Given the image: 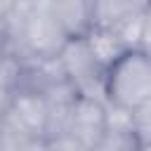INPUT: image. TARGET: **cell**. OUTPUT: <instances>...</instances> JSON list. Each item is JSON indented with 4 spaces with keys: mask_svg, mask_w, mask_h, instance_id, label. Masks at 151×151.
<instances>
[{
    "mask_svg": "<svg viewBox=\"0 0 151 151\" xmlns=\"http://www.w3.org/2000/svg\"><path fill=\"white\" fill-rule=\"evenodd\" d=\"M21 42L28 57H57L68 40L64 28L59 26L57 17L47 5H38L26 12L21 21Z\"/></svg>",
    "mask_w": 151,
    "mask_h": 151,
    "instance_id": "obj_4",
    "label": "cell"
},
{
    "mask_svg": "<svg viewBox=\"0 0 151 151\" xmlns=\"http://www.w3.org/2000/svg\"><path fill=\"white\" fill-rule=\"evenodd\" d=\"M132 118H134V137L139 142V149H151V99L144 101L139 109H134Z\"/></svg>",
    "mask_w": 151,
    "mask_h": 151,
    "instance_id": "obj_8",
    "label": "cell"
},
{
    "mask_svg": "<svg viewBox=\"0 0 151 151\" xmlns=\"http://www.w3.org/2000/svg\"><path fill=\"white\" fill-rule=\"evenodd\" d=\"M59 61L66 80L78 90V94L101 97L104 99V68L90 54L83 35L68 38L59 52Z\"/></svg>",
    "mask_w": 151,
    "mask_h": 151,
    "instance_id": "obj_3",
    "label": "cell"
},
{
    "mask_svg": "<svg viewBox=\"0 0 151 151\" xmlns=\"http://www.w3.org/2000/svg\"><path fill=\"white\" fill-rule=\"evenodd\" d=\"M83 40H85L90 54L94 57V61H97L101 68H106L111 61H116V59L127 50V45H125L123 38L118 35V31H116L113 26H104V24H92V26L85 31Z\"/></svg>",
    "mask_w": 151,
    "mask_h": 151,
    "instance_id": "obj_6",
    "label": "cell"
},
{
    "mask_svg": "<svg viewBox=\"0 0 151 151\" xmlns=\"http://www.w3.org/2000/svg\"><path fill=\"white\" fill-rule=\"evenodd\" d=\"M7 42H9V31H7V24H0V57L7 52Z\"/></svg>",
    "mask_w": 151,
    "mask_h": 151,
    "instance_id": "obj_10",
    "label": "cell"
},
{
    "mask_svg": "<svg viewBox=\"0 0 151 151\" xmlns=\"http://www.w3.org/2000/svg\"><path fill=\"white\" fill-rule=\"evenodd\" d=\"M47 123H50L47 97L38 90H24V87L12 92L9 104L0 118V127L21 132L42 144H45V134H47Z\"/></svg>",
    "mask_w": 151,
    "mask_h": 151,
    "instance_id": "obj_2",
    "label": "cell"
},
{
    "mask_svg": "<svg viewBox=\"0 0 151 151\" xmlns=\"http://www.w3.org/2000/svg\"><path fill=\"white\" fill-rule=\"evenodd\" d=\"M47 7L68 38L85 35L92 26V0H47Z\"/></svg>",
    "mask_w": 151,
    "mask_h": 151,
    "instance_id": "obj_7",
    "label": "cell"
},
{
    "mask_svg": "<svg viewBox=\"0 0 151 151\" xmlns=\"http://www.w3.org/2000/svg\"><path fill=\"white\" fill-rule=\"evenodd\" d=\"M17 7H19V0H0V24H7L17 12Z\"/></svg>",
    "mask_w": 151,
    "mask_h": 151,
    "instance_id": "obj_9",
    "label": "cell"
},
{
    "mask_svg": "<svg viewBox=\"0 0 151 151\" xmlns=\"http://www.w3.org/2000/svg\"><path fill=\"white\" fill-rule=\"evenodd\" d=\"M151 99V52L127 47L104 68V101L134 111Z\"/></svg>",
    "mask_w": 151,
    "mask_h": 151,
    "instance_id": "obj_1",
    "label": "cell"
},
{
    "mask_svg": "<svg viewBox=\"0 0 151 151\" xmlns=\"http://www.w3.org/2000/svg\"><path fill=\"white\" fill-rule=\"evenodd\" d=\"M68 132L83 149H94L106 132V101L101 97L76 94L68 109Z\"/></svg>",
    "mask_w": 151,
    "mask_h": 151,
    "instance_id": "obj_5",
    "label": "cell"
},
{
    "mask_svg": "<svg viewBox=\"0 0 151 151\" xmlns=\"http://www.w3.org/2000/svg\"><path fill=\"white\" fill-rule=\"evenodd\" d=\"M146 9H149V17H151V0H149V5H146Z\"/></svg>",
    "mask_w": 151,
    "mask_h": 151,
    "instance_id": "obj_11",
    "label": "cell"
}]
</instances>
